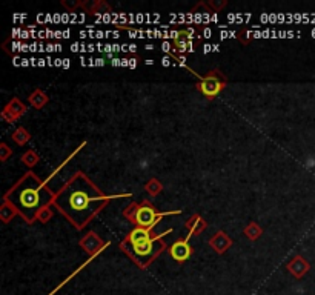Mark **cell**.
Instances as JSON below:
<instances>
[{"mask_svg": "<svg viewBox=\"0 0 315 295\" xmlns=\"http://www.w3.org/2000/svg\"><path fill=\"white\" fill-rule=\"evenodd\" d=\"M112 197L105 195L83 172H77L56 195L54 206L79 229L102 211Z\"/></svg>", "mask_w": 315, "mask_h": 295, "instance_id": "1", "label": "cell"}, {"mask_svg": "<svg viewBox=\"0 0 315 295\" xmlns=\"http://www.w3.org/2000/svg\"><path fill=\"white\" fill-rule=\"evenodd\" d=\"M54 198L56 195L34 172L25 174L4 197V200L13 205L28 223H33L43 208L54 203Z\"/></svg>", "mask_w": 315, "mask_h": 295, "instance_id": "2", "label": "cell"}, {"mask_svg": "<svg viewBox=\"0 0 315 295\" xmlns=\"http://www.w3.org/2000/svg\"><path fill=\"white\" fill-rule=\"evenodd\" d=\"M171 229H168L165 234H168ZM160 234L157 237H152L151 229H145V228H136L129 232V235L122 241L120 247L122 251H125L132 261H136L142 269H146L154 260L155 257L165 251L166 243L162 240Z\"/></svg>", "mask_w": 315, "mask_h": 295, "instance_id": "3", "label": "cell"}, {"mask_svg": "<svg viewBox=\"0 0 315 295\" xmlns=\"http://www.w3.org/2000/svg\"><path fill=\"white\" fill-rule=\"evenodd\" d=\"M224 85H226V77L220 71L214 70V71L208 73L206 76L200 77V82L197 83V88L208 99H214L223 91Z\"/></svg>", "mask_w": 315, "mask_h": 295, "instance_id": "4", "label": "cell"}, {"mask_svg": "<svg viewBox=\"0 0 315 295\" xmlns=\"http://www.w3.org/2000/svg\"><path fill=\"white\" fill-rule=\"evenodd\" d=\"M168 214H171V212H157L155 208H154L148 200H143V201L139 205V208H137V214H136L134 223H136L139 228L152 229V228L155 226V223H157L162 217H165V215H168Z\"/></svg>", "mask_w": 315, "mask_h": 295, "instance_id": "5", "label": "cell"}, {"mask_svg": "<svg viewBox=\"0 0 315 295\" xmlns=\"http://www.w3.org/2000/svg\"><path fill=\"white\" fill-rule=\"evenodd\" d=\"M25 112H27V106L16 97V99H13V100L4 108V111H2V119L7 120V122H10V123H13V122H16L20 116H24Z\"/></svg>", "mask_w": 315, "mask_h": 295, "instance_id": "6", "label": "cell"}, {"mask_svg": "<svg viewBox=\"0 0 315 295\" xmlns=\"http://www.w3.org/2000/svg\"><path fill=\"white\" fill-rule=\"evenodd\" d=\"M169 254L171 257L175 260V261H186L191 255H192V247L191 244L188 243V238L185 240H177L171 247H169Z\"/></svg>", "mask_w": 315, "mask_h": 295, "instance_id": "7", "label": "cell"}, {"mask_svg": "<svg viewBox=\"0 0 315 295\" xmlns=\"http://www.w3.org/2000/svg\"><path fill=\"white\" fill-rule=\"evenodd\" d=\"M80 246H82L88 254L94 255V254H97V252L105 246V243H103V240H102L96 232H88V234L80 240Z\"/></svg>", "mask_w": 315, "mask_h": 295, "instance_id": "8", "label": "cell"}, {"mask_svg": "<svg viewBox=\"0 0 315 295\" xmlns=\"http://www.w3.org/2000/svg\"><path fill=\"white\" fill-rule=\"evenodd\" d=\"M287 270L295 277V278H301L307 270H309V263L301 257V255H295L287 264H286Z\"/></svg>", "mask_w": 315, "mask_h": 295, "instance_id": "9", "label": "cell"}, {"mask_svg": "<svg viewBox=\"0 0 315 295\" xmlns=\"http://www.w3.org/2000/svg\"><path fill=\"white\" fill-rule=\"evenodd\" d=\"M209 244H211L218 254H223V252H226V251L231 247L232 241H231V238H229L223 231H220V232H217V234L209 240Z\"/></svg>", "mask_w": 315, "mask_h": 295, "instance_id": "10", "label": "cell"}, {"mask_svg": "<svg viewBox=\"0 0 315 295\" xmlns=\"http://www.w3.org/2000/svg\"><path fill=\"white\" fill-rule=\"evenodd\" d=\"M186 228H188V231H189V234H188V238L189 237H192V235H198V234H201L205 229H206V221L200 217V215H192L188 221H186Z\"/></svg>", "mask_w": 315, "mask_h": 295, "instance_id": "11", "label": "cell"}, {"mask_svg": "<svg viewBox=\"0 0 315 295\" xmlns=\"http://www.w3.org/2000/svg\"><path fill=\"white\" fill-rule=\"evenodd\" d=\"M30 103L37 108V109H42L47 103H48V96L42 91V89H36L31 96H30Z\"/></svg>", "mask_w": 315, "mask_h": 295, "instance_id": "12", "label": "cell"}, {"mask_svg": "<svg viewBox=\"0 0 315 295\" xmlns=\"http://www.w3.org/2000/svg\"><path fill=\"white\" fill-rule=\"evenodd\" d=\"M16 208L13 206V205H10L8 201H5L4 200V205H2V208H0V218H2V221L4 223H8L14 215H16Z\"/></svg>", "mask_w": 315, "mask_h": 295, "instance_id": "13", "label": "cell"}, {"mask_svg": "<svg viewBox=\"0 0 315 295\" xmlns=\"http://www.w3.org/2000/svg\"><path fill=\"white\" fill-rule=\"evenodd\" d=\"M13 139H14L16 143H19V145H25V143L31 139V135H30V132H28L25 128H17L16 132L13 134Z\"/></svg>", "mask_w": 315, "mask_h": 295, "instance_id": "14", "label": "cell"}, {"mask_svg": "<svg viewBox=\"0 0 315 295\" xmlns=\"http://www.w3.org/2000/svg\"><path fill=\"white\" fill-rule=\"evenodd\" d=\"M244 234H246L251 240H257V238L261 235V228H260L257 223L251 221V223L244 228Z\"/></svg>", "mask_w": 315, "mask_h": 295, "instance_id": "15", "label": "cell"}, {"mask_svg": "<svg viewBox=\"0 0 315 295\" xmlns=\"http://www.w3.org/2000/svg\"><path fill=\"white\" fill-rule=\"evenodd\" d=\"M22 162H24L27 166L33 168L34 165H37V163H39V155H37V152H36V151L30 149V151H27V152L22 155Z\"/></svg>", "mask_w": 315, "mask_h": 295, "instance_id": "16", "label": "cell"}, {"mask_svg": "<svg viewBox=\"0 0 315 295\" xmlns=\"http://www.w3.org/2000/svg\"><path fill=\"white\" fill-rule=\"evenodd\" d=\"M145 189H146L151 195H157V194L162 192L163 186H162V183H160L157 178H151V180L145 185Z\"/></svg>", "mask_w": 315, "mask_h": 295, "instance_id": "17", "label": "cell"}, {"mask_svg": "<svg viewBox=\"0 0 315 295\" xmlns=\"http://www.w3.org/2000/svg\"><path fill=\"white\" fill-rule=\"evenodd\" d=\"M137 208H139V205H137V203H132V205H129V206L125 209V212H123V215H125L128 220H131V223H134V220H136Z\"/></svg>", "mask_w": 315, "mask_h": 295, "instance_id": "18", "label": "cell"}, {"mask_svg": "<svg viewBox=\"0 0 315 295\" xmlns=\"http://www.w3.org/2000/svg\"><path fill=\"white\" fill-rule=\"evenodd\" d=\"M51 217H53V211H51V208H43V209L39 212L37 220L42 221V223H47V221H50Z\"/></svg>", "mask_w": 315, "mask_h": 295, "instance_id": "19", "label": "cell"}, {"mask_svg": "<svg viewBox=\"0 0 315 295\" xmlns=\"http://www.w3.org/2000/svg\"><path fill=\"white\" fill-rule=\"evenodd\" d=\"M11 154H13V151L8 148L7 143H2V145H0V160L5 162V160L8 158V155H11Z\"/></svg>", "mask_w": 315, "mask_h": 295, "instance_id": "20", "label": "cell"}, {"mask_svg": "<svg viewBox=\"0 0 315 295\" xmlns=\"http://www.w3.org/2000/svg\"><path fill=\"white\" fill-rule=\"evenodd\" d=\"M224 5H226V2H209V7L215 8V11L220 10V8H223Z\"/></svg>", "mask_w": 315, "mask_h": 295, "instance_id": "21", "label": "cell"}, {"mask_svg": "<svg viewBox=\"0 0 315 295\" xmlns=\"http://www.w3.org/2000/svg\"><path fill=\"white\" fill-rule=\"evenodd\" d=\"M129 62H131V63H129V68H134V66H137V60H134V59H132V60H129Z\"/></svg>", "mask_w": 315, "mask_h": 295, "instance_id": "22", "label": "cell"}, {"mask_svg": "<svg viewBox=\"0 0 315 295\" xmlns=\"http://www.w3.org/2000/svg\"><path fill=\"white\" fill-rule=\"evenodd\" d=\"M163 65H165V66H168V65H169V59H168V57H165V59H163Z\"/></svg>", "mask_w": 315, "mask_h": 295, "instance_id": "23", "label": "cell"}, {"mask_svg": "<svg viewBox=\"0 0 315 295\" xmlns=\"http://www.w3.org/2000/svg\"><path fill=\"white\" fill-rule=\"evenodd\" d=\"M68 66H70V60L65 59V60H63V68H68Z\"/></svg>", "mask_w": 315, "mask_h": 295, "instance_id": "24", "label": "cell"}, {"mask_svg": "<svg viewBox=\"0 0 315 295\" xmlns=\"http://www.w3.org/2000/svg\"><path fill=\"white\" fill-rule=\"evenodd\" d=\"M163 51H169V43H163Z\"/></svg>", "mask_w": 315, "mask_h": 295, "instance_id": "25", "label": "cell"}, {"mask_svg": "<svg viewBox=\"0 0 315 295\" xmlns=\"http://www.w3.org/2000/svg\"><path fill=\"white\" fill-rule=\"evenodd\" d=\"M96 62H97V65H100V66L103 65V60H102V59H99V60H96Z\"/></svg>", "mask_w": 315, "mask_h": 295, "instance_id": "26", "label": "cell"}]
</instances>
